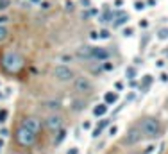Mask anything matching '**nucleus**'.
<instances>
[{"label": "nucleus", "mask_w": 168, "mask_h": 154, "mask_svg": "<svg viewBox=\"0 0 168 154\" xmlns=\"http://www.w3.org/2000/svg\"><path fill=\"white\" fill-rule=\"evenodd\" d=\"M163 151H165V144H161V145H159V154H163Z\"/></svg>", "instance_id": "obj_48"}, {"label": "nucleus", "mask_w": 168, "mask_h": 154, "mask_svg": "<svg viewBox=\"0 0 168 154\" xmlns=\"http://www.w3.org/2000/svg\"><path fill=\"white\" fill-rule=\"evenodd\" d=\"M98 38V32H91V39H97Z\"/></svg>", "instance_id": "obj_46"}, {"label": "nucleus", "mask_w": 168, "mask_h": 154, "mask_svg": "<svg viewBox=\"0 0 168 154\" xmlns=\"http://www.w3.org/2000/svg\"><path fill=\"white\" fill-rule=\"evenodd\" d=\"M2 97H4V93H2V92H0V99H2Z\"/></svg>", "instance_id": "obj_52"}, {"label": "nucleus", "mask_w": 168, "mask_h": 154, "mask_svg": "<svg viewBox=\"0 0 168 154\" xmlns=\"http://www.w3.org/2000/svg\"><path fill=\"white\" fill-rule=\"evenodd\" d=\"M127 22H129V14H127L125 11L115 13V23H113V27H122V25H125Z\"/></svg>", "instance_id": "obj_11"}, {"label": "nucleus", "mask_w": 168, "mask_h": 154, "mask_svg": "<svg viewBox=\"0 0 168 154\" xmlns=\"http://www.w3.org/2000/svg\"><path fill=\"white\" fill-rule=\"evenodd\" d=\"M45 124H47V129H48L50 133H57V131L63 127V117L57 115V113H52V115L45 120Z\"/></svg>", "instance_id": "obj_7"}, {"label": "nucleus", "mask_w": 168, "mask_h": 154, "mask_svg": "<svg viewBox=\"0 0 168 154\" xmlns=\"http://www.w3.org/2000/svg\"><path fill=\"white\" fill-rule=\"evenodd\" d=\"M134 97H136V93H134V92H131V93L127 95V99H125V102H131V100H134Z\"/></svg>", "instance_id": "obj_35"}, {"label": "nucleus", "mask_w": 168, "mask_h": 154, "mask_svg": "<svg viewBox=\"0 0 168 154\" xmlns=\"http://www.w3.org/2000/svg\"><path fill=\"white\" fill-rule=\"evenodd\" d=\"M100 135H102V129H100V127H98V126H97V127H95V129H93V133H91V138H98V136H100Z\"/></svg>", "instance_id": "obj_27"}, {"label": "nucleus", "mask_w": 168, "mask_h": 154, "mask_svg": "<svg viewBox=\"0 0 168 154\" xmlns=\"http://www.w3.org/2000/svg\"><path fill=\"white\" fill-rule=\"evenodd\" d=\"M124 5V0H115V7H122Z\"/></svg>", "instance_id": "obj_43"}, {"label": "nucleus", "mask_w": 168, "mask_h": 154, "mask_svg": "<svg viewBox=\"0 0 168 154\" xmlns=\"http://www.w3.org/2000/svg\"><path fill=\"white\" fill-rule=\"evenodd\" d=\"M52 75H54V79L59 81V83H70V81L75 79V72H73L70 66H66V65H57V66H54Z\"/></svg>", "instance_id": "obj_4"}, {"label": "nucleus", "mask_w": 168, "mask_h": 154, "mask_svg": "<svg viewBox=\"0 0 168 154\" xmlns=\"http://www.w3.org/2000/svg\"><path fill=\"white\" fill-rule=\"evenodd\" d=\"M136 75H138L136 66H127V68H125V77H127V79H136Z\"/></svg>", "instance_id": "obj_18"}, {"label": "nucleus", "mask_w": 168, "mask_h": 154, "mask_svg": "<svg viewBox=\"0 0 168 154\" xmlns=\"http://www.w3.org/2000/svg\"><path fill=\"white\" fill-rule=\"evenodd\" d=\"M82 129H91V122H82Z\"/></svg>", "instance_id": "obj_40"}, {"label": "nucleus", "mask_w": 168, "mask_h": 154, "mask_svg": "<svg viewBox=\"0 0 168 154\" xmlns=\"http://www.w3.org/2000/svg\"><path fill=\"white\" fill-rule=\"evenodd\" d=\"M36 136L38 135L34 131H30L29 127H25V126H20L16 129V133H14V140H16V144L20 147H30V145H34Z\"/></svg>", "instance_id": "obj_3"}, {"label": "nucleus", "mask_w": 168, "mask_h": 154, "mask_svg": "<svg viewBox=\"0 0 168 154\" xmlns=\"http://www.w3.org/2000/svg\"><path fill=\"white\" fill-rule=\"evenodd\" d=\"M109 36H111V34H109V31H107V29H102V31L98 32V38H100V39H107Z\"/></svg>", "instance_id": "obj_26"}, {"label": "nucleus", "mask_w": 168, "mask_h": 154, "mask_svg": "<svg viewBox=\"0 0 168 154\" xmlns=\"http://www.w3.org/2000/svg\"><path fill=\"white\" fill-rule=\"evenodd\" d=\"M7 115H9V111L2 108V109H0V124H4V122L7 120Z\"/></svg>", "instance_id": "obj_24"}, {"label": "nucleus", "mask_w": 168, "mask_h": 154, "mask_svg": "<svg viewBox=\"0 0 168 154\" xmlns=\"http://www.w3.org/2000/svg\"><path fill=\"white\" fill-rule=\"evenodd\" d=\"M156 5V0H147V7H154Z\"/></svg>", "instance_id": "obj_44"}, {"label": "nucleus", "mask_w": 168, "mask_h": 154, "mask_svg": "<svg viewBox=\"0 0 168 154\" xmlns=\"http://www.w3.org/2000/svg\"><path fill=\"white\" fill-rule=\"evenodd\" d=\"M7 135H9V131H7L5 127H2V129H0V136H2V138H5Z\"/></svg>", "instance_id": "obj_37"}, {"label": "nucleus", "mask_w": 168, "mask_h": 154, "mask_svg": "<svg viewBox=\"0 0 168 154\" xmlns=\"http://www.w3.org/2000/svg\"><path fill=\"white\" fill-rule=\"evenodd\" d=\"M106 113H107V104L106 102H102V104H98V106L93 108V115L95 117H104Z\"/></svg>", "instance_id": "obj_14"}, {"label": "nucleus", "mask_w": 168, "mask_h": 154, "mask_svg": "<svg viewBox=\"0 0 168 154\" xmlns=\"http://www.w3.org/2000/svg\"><path fill=\"white\" fill-rule=\"evenodd\" d=\"M158 39H161V41L168 39V27H163V29L158 31Z\"/></svg>", "instance_id": "obj_20"}, {"label": "nucleus", "mask_w": 168, "mask_h": 154, "mask_svg": "<svg viewBox=\"0 0 168 154\" xmlns=\"http://www.w3.org/2000/svg\"><path fill=\"white\" fill-rule=\"evenodd\" d=\"M109 20H115V13L109 9V4H104V13L98 16V22L100 23H107Z\"/></svg>", "instance_id": "obj_12"}, {"label": "nucleus", "mask_w": 168, "mask_h": 154, "mask_svg": "<svg viewBox=\"0 0 168 154\" xmlns=\"http://www.w3.org/2000/svg\"><path fill=\"white\" fill-rule=\"evenodd\" d=\"M93 83L90 77H84V75H79L73 79V90L79 93V95H90L93 92Z\"/></svg>", "instance_id": "obj_5"}, {"label": "nucleus", "mask_w": 168, "mask_h": 154, "mask_svg": "<svg viewBox=\"0 0 168 154\" xmlns=\"http://www.w3.org/2000/svg\"><path fill=\"white\" fill-rule=\"evenodd\" d=\"M116 100H118V93H115V92H107V93L104 95V102H106L107 106L115 104Z\"/></svg>", "instance_id": "obj_15"}, {"label": "nucleus", "mask_w": 168, "mask_h": 154, "mask_svg": "<svg viewBox=\"0 0 168 154\" xmlns=\"http://www.w3.org/2000/svg\"><path fill=\"white\" fill-rule=\"evenodd\" d=\"M21 126L29 127V129H30V131H34L36 135L41 131V120H39V118H36V117H27V118H23Z\"/></svg>", "instance_id": "obj_9"}, {"label": "nucleus", "mask_w": 168, "mask_h": 154, "mask_svg": "<svg viewBox=\"0 0 168 154\" xmlns=\"http://www.w3.org/2000/svg\"><path fill=\"white\" fill-rule=\"evenodd\" d=\"M2 147H4V140L0 138V149H2Z\"/></svg>", "instance_id": "obj_49"}, {"label": "nucleus", "mask_w": 168, "mask_h": 154, "mask_svg": "<svg viewBox=\"0 0 168 154\" xmlns=\"http://www.w3.org/2000/svg\"><path fill=\"white\" fill-rule=\"evenodd\" d=\"M140 27H141V29H147V27H149V22H147V20H141V22H140Z\"/></svg>", "instance_id": "obj_39"}, {"label": "nucleus", "mask_w": 168, "mask_h": 154, "mask_svg": "<svg viewBox=\"0 0 168 154\" xmlns=\"http://www.w3.org/2000/svg\"><path fill=\"white\" fill-rule=\"evenodd\" d=\"M79 4H81L84 9H90V7H91V0H79Z\"/></svg>", "instance_id": "obj_29"}, {"label": "nucleus", "mask_w": 168, "mask_h": 154, "mask_svg": "<svg viewBox=\"0 0 168 154\" xmlns=\"http://www.w3.org/2000/svg\"><path fill=\"white\" fill-rule=\"evenodd\" d=\"M9 20H11V18H9L7 14H0V25H5Z\"/></svg>", "instance_id": "obj_31"}, {"label": "nucleus", "mask_w": 168, "mask_h": 154, "mask_svg": "<svg viewBox=\"0 0 168 154\" xmlns=\"http://www.w3.org/2000/svg\"><path fill=\"white\" fill-rule=\"evenodd\" d=\"M107 126H109V118H104V120H100V124H98L100 129H104V127H107Z\"/></svg>", "instance_id": "obj_32"}, {"label": "nucleus", "mask_w": 168, "mask_h": 154, "mask_svg": "<svg viewBox=\"0 0 168 154\" xmlns=\"http://www.w3.org/2000/svg\"><path fill=\"white\" fill-rule=\"evenodd\" d=\"M124 36H125V38H131V36H132V29H131V27L124 29Z\"/></svg>", "instance_id": "obj_33"}, {"label": "nucleus", "mask_w": 168, "mask_h": 154, "mask_svg": "<svg viewBox=\"0 0 168 154\" xmlns=\"http://www.w3.org/2000/svg\"><path fill=\"white\" fill-rule=\"evenodd\" d=\"M29 2H34V4H38V2H41V0H29Z\"/></svg>", "instance_id": "obj_50"}, {"label": "nucleus", "mask_w": 168, "mask_h": 154, "mask_svg": "<svg viewBox=\"0 0 168 154\" xmlns=\"http://www.w3.org/2000/svg\"><path fill=\"white\" fill-rule=\"evenodd\" d=\"M47 108L52 109V111H59V109H61V102H57V100H56V102H54V100H48V102H47Z\"/></svg>", "instance_id": "obj_19"}, {"label": "nucleus", "mask_w": 168, "mask_h": 154, "mask_svg": "<svg viewBox=\"0 0 168 154\" xmlns=\"http://www.w3.org/2000/svg\"><path fill=\"white\" fill-rule=\"evenodd\" d=\"M56 135H57V136L54 138V144H56V145H59V144H61V142L66 138V129H64V127H61V129H59Z\"/></svg>", "instance_id": "obj_17"}, {"label": "nucleus", "mask_w": 168, "mask_h": 154, "mask_svg": "<svg viewBox=\"0 0 168 154\" xmlns=\"http://www.w3.org/2000/svg\"><path fill=\"white\" fill-rule=\"evenodd\" d=\"M150 84H152V75H143V81H141V84H140V90H143V92H147L149 88H150Z\"/></svg>", "instance_id": "obj_16"}, {"label": "nucleus", "mask_w": 168, "mask_h": 154, "mask_svg": "<svg viewBox=\"0 0 168 154\" xmlns=\"http://www.w3.org/2000/svg\"><path fill=\"white\" fill-rule=\"evenodd\" d=\"M145 7H147V2H143V0H136L134 2V9L136 11H143Z\"/></svg>", "instance_id": "obj_22"}, {"label": "nucleus", "mask_w": 168, "mask_h": 154, "mask_svg": "<svg viewBox=\"0 0 168 154\" xmlns=\"http://www.w3.org/2000/svg\"><path fill=\"white\" fill-rule=\"evenodd\" d=\"M70 108H72V111H75V113H81V111H84V109H86V102H84L82 99H73Z\"/></svg>", "instance_id": "obj_13"}, {"label": "nucleus", "mask_w": 168, "mask_h": 154, "mask_svg": "<svg viewBox=\"0 0 168 154\" xmlns=\"http://www.w3.org/2000/svg\"><path fill=\"white\" fill-rule=\"evenodd\" d=\"M7 36H9V31H7V27H5V25H0V41L7 39Z\"/></svg>", "instance_id": "obj_21"}, {"label": "nucleus", "mask_w": 168, "mask_h": 154, "mask_svg": "<svg viewBox=\"0 0 168 154\" xmlns=\"http://www.w3.org/2000/svg\"><path fill=\"white\" fill-rule=\"evenodd\" d=\"M102 68H104V70H106V72H111V70H113V68H115V65H113V63H109V61H106V63H104V66H102Z\"/></svg>", "instance_id": "obj_28"}, {"label": "nucleus", "mask_w": 168, "mask_h": 154, "mask_svg": "<svg viewBox=\"0 0 168 154\" xmlns=\"http://www.w3.org/2000/svg\"><path fill=\"white\" fill-rule=\"evenodd\" d=\"M11 0H0V11H5V9H9L11 7Z\"/></svg>", "instance_id": "obj_23"}, {"label": "nucleus", "mask_w": 168, "mask_h": 154, "mask_svg": "<svg viewBox=\"0 0 168 154\" xmlns=\"http://www.w3.org/2000/svg\"><path fill=\"white\" fill-rule=\"evenodd\" d=\"M115 86H116V90H122V88H124V84H122V83H116Z\"/></svg>", "instance_id": "obj_47"}, {"label": "nucleus", "mask_w": 168, "mask_h": 154, "mask_svg": "<svg viewBox=\"0 0 168 154\" xmlns=\"http://www.w3.org/2000/svg\"><path fill=\"white\" fill-rule=\"evenodd\" d=\"M75 57L81 59V61H93V59H91V47H88V45L79 47L77 52H75Z\"/></svg>", "instance_id": "obj_10"}, {"label": "nucleus", "mask_w": 168, "mask_h": 154, "mask_svg": "<svg viewBox=\"0 0 168 154\" xmlns=\"http://www.w3.org/2000/svg\"><path fill=\"white\" fill-rule=\"evenodd\" d=\"M159 79H161L163 83H168V74H165V72H163V74L159 75Z\"/></svg>", "instance_id": "obj_38"}, {"label": "nucleus", "mask_w": 168, "mask_h": 154, "mask_svg": "<svg viewBox=\"0 0 168 154\" xmlns=\"http://www.w3.org/2000/svg\"><path fill=\"white\" fill-rule=\"evenodd\" d=\"M39 7L41 9H48L50 7V2H39Z\"/></svg>", "instance_id": "obj_36"}, {"label": "nucleus", "mask_w": 168, "mask_h": 154, "mask_svg": "<svg viewBox=\"0 0 168 154\" xmlns=\"http://www.w3.org/2000/svg\"><path fill=\"white\" fill-rule=\"evenodd\" d=\"M143 138V133H141V127L140 126H131L125 133V136L122 138V145H136L140 144Z\"/></svg>", "instance_id": "obj_6"}, {"label": "nucleus", "mask_w": 168, "mask_h": 154, "mask_svg": "<svg viewBox=\"0 0 168 154\" xmlns=\"http://www.w3.org/2000/svg\"><path fill=\"white\" fill-rule=\"evenodd\" d=\"M20 2H21V4H25V2H29V0H20Z\"/></svg>", "instance_id": "obj_51"}, {"label": "nucleus", "mask_w": 168, "mask_h": 154, "mask_svg": "<svg viewBox=\"0 0 168 154\" xmlns=\"http://www.w3.org/2000/svg\"><path fill=\"white\" fill-rule=\"evenodd\" d=\"M152 151H154V145H150V147H147V151H145L143 154H150Z\"/></svg>", "instance_id": "obj_45"}, {"label": "nucleus", "mask_w": 168, "mask_h": 154, "mask_svg": "<svg viewBox=\"0 0 168 154\" xmlns=\"http://www.w3.org/2000/svg\"><path fill=\"white\" fill-rule=\"evenodd\" d=\"M61 59H63V61H64V63H68V61H70V63H72V61H73V56H68V54H64V56H63V57H61Z\"/></svg>", "instance_id": "obj_34"}, {"label": "nucleus", "mask_w": 168, "mask_h": 154, "mask_svg": "<svg viewBox=\"0 0 168 154\" xmlns=\"http://www.w3.org/2000/svg\"><path fill=\"white\" fill-rule=\"evenodd\" d=\"M0 65H2V68H4L7 74H18V72L25 66V59H23V56H21L20 52H16V50H7V52H4V56H2V59H0Z\"/></svg>", "instance_id": "obj_1"}, {"label": "nucleus", "mask_w": 168, "mask_h": 154, "mask_svg": "<svg viewBox=\"0 0 168 154\" xmlns=\"http://www.w3.org/2000/svg\"><path fill=\"white\" fill-rule=\"evenodd\" d=\"M111 57V52L104 47H91V59L93 61H107Z\"/></svg>", "instance_id": "obj_8"}, {"label": "nucleus", "mask_w": 168, "mask_h": 154, "mask_svg": "<svg viewBox=\"0 0 168 154\" xmlns=\"http://www.w3.org/2000/svg\"><path fill=\"white\" fill-rule=\"evenodd\" d=\"M66 154H79V149H77V147H72V149H68Z\"/></svg>", "instance_id": "obj_41"}, {"label": "nucleus", "mask_w": 168, "mask_h": 154, "mask_svg": "<svg viewBox=\"0 0 168 154\" xmlns=\"http://www.w3.org/2000/svg\"><path fill=\"white\" fill-rule=\"evenodd\" d=\"M118 133V126H109V136H115Z\"/></svg>", "instance_id": "obj_30"}, {"label": "nucleus", "mask_w": 168, "mask_h": 154, "mask_svg": "<svg viewBox=\"0 0 168 154\" xmlns=\"http://www.w3.org/2000/svg\"><path fill=\"white\" fill-rule=\"evenodd\" d=\"M156 66H158V68H163V66H165V61H163V59L156 61Z\"/></svg>", "instance_id": "obj_42"}, {"label": "nucleus", "mask_w": 168, "mask_h": 154, "mask_svg": "<svg viewBox=\"0 0 168 154\" xmlns=\"http://www.w3.org/2000/svg\"><path fill=\"white\" fill-rule=\"evenodd\" d=\"M140 127H141V133L143 136L147 138H159L161 133H163V127H161V122L159 118L156 117H147L140 122Z\"/></svg>", "instance_id": "obj_2"}, {"label": "nucleus", "mask_w": 168, "mask_h": 154, "mask_svg": "<svg viewBox=\"0 0 168 154\" xmlns=\"http://www.w3.org/2000/svg\"><path fill=\"white\" fill-rule=\"evenodd\" d=\"M64 9H66V11H70V13H72V11H73V9H75V4H73V2H72V0H66V2H64Z\"/></svg>", "instance_id": "obj_25"}]
</instances>
